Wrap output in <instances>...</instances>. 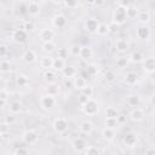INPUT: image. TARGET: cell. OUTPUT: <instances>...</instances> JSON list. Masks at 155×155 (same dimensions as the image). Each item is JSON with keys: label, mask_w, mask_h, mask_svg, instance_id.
Returning <instances> with one entry per match:
<instances>
[{"label": "cell", "mask_w": 155, "mask_h": 155, "mask_svg": "<svg viewBox=\"0 0 155 155\" xmlns=\"http://www.w3.org/2000/svg\"><path fill=\"white\" fill-rule=\"evenodd\" d=\"M11 69H12V65H11V62H10V61H7V59H2V61L0 62V70H1L2 74H7V73H10Z\"/></svg>", "instance_id": "d6a6232c"}, {"label": "cell", "mask_w": 155, "mask_h": 155, "mask_svg": "<svg viewBox=\"0 0 155 155\" xmlns=\"http://www.w3.org/2000/svg\"><path fill=\"white\" fill-rule=\"evenodd\" d=\"M116 133H115V130L114 128H109V127H104L103 131H102V137L103 139H105L107 142H111L114 140Z\"/></svg>", "instance_id": "ffe728a7"}, {"label": "cell", "mask_w": 155, "mask_h": 155, "mask_svg": "<svg viewBox=\"0 0 155 155\" xmlns=\"http://www.w3.org/2000/svg\"><path fill=\"white\" fill-rule=\"evenodd\" d=\"M136 36L139 39V40H149V38L151 36V31H150V28L145 24L140 25L137 28L136 30Z\"/></svg>", "instance_id": "52a82bcc"}, {"label": "cell", "mask_w": 155, "mask_h": 155, "mask_svg": "<svg viewBox=\"0 0 155 155\" xmlns=\"http://www.w3.org/2000/svg\"><path fill=\"white\" fill-rule=\"evenodd\" d=\"M104 4H105V0H96V2H94L96 6H103Z\"/></svg>", "instance_id": "91938a15"}, {"label": "cell", "mask_w": 155, "mask_h": 155, "mask_svg": "<svg viewBox=\"0 0 155 155\" xmlns=\"http://www.w3.org/2000/svg\"><path fill=\"white\" fill-rule=\"evenodd\" d=\"M16 85L18 86V87H22V88H24V87H28V85H29V79H28V76L27 75H24V74H18L17 76H16Z\"/></svg>", "instance_id": "cb8c5ba5"}, {"label": "cell", "mask_w": 155, "mask_h": 155, "mask_svg": "<svg viewBox=\"0 0 155 155\" xmlns=\"http://www.w3.org/2000/svg\"><path fill=\"white\" fill-rule=\"evenodd\" d=\"M42 51L47 54H51L56 51V45L53 41H48V42H42V46H41Z\"/></svg>", "instance_id": "83f0119b"}, {"label": "cell", "mask_w": 155, "mask_h": 155, "mask_svg": "<svg viewBox=\"0 0 155 155\" xmlns=\"http://www.w3.org/2000/svg\"><path fill=\"white\" fill-rule=\"evenodd\" d=\"M127 19V15H126V8L121 7V6H117L114 12H113V22L117 23V24H124Z\"/></svg>", "instance_id": "277c9868"}, {"label": "cell", "mask_w": 155, "mask_h": 155, "mask_svg": "<svg viewBox=\"0 0 155 155\" xmlns=\"http://www.w3.org/2000/svg\"><path fill=\"white\" fill-rule=\"evenodd\" d=\"M36 58H38V56H36L35 51L31 50V48L25 50V51L23 52L22 57H21V59H22L24 63H28V64H29V63H34V62L36 61Z\"/></svg>", "instance_id": "30bf717a"}, {"label": "cell", "mask_w": 155, "mask_h": 155, "mask_svg": "<svg viewBox=\"0 0 155 155\" xmlns=\"http://www.w3.org/2000/svg\"><path fill=\"white\" fill-rule=\"evenodd\" d=\"M97 34L101 35V36H104V35L109 34V27H108V24H105V23H99L98 29H97Z\"/></svg>", "instance_id": "8d00e7d4"}, {"label": "cell", "mask_w": 155, "mask_h": 155, "mask_svg": "<svg viewBox=\"0 0 155 155\" xmlns=\"http://www.w3.org/2000/svg\"><path fill=\"white\" fill-rule=\"evenodd\" d=\"M130 119L132 121H136V122H139L144 119V111L140 109V108H133L131 111H130Z\"/></svg>", "instance_id": "9a60e30c"}, {"label": "cell", "mask_w": 155, "mask_h": 155, "mask_svg": "<svg viewBox=\"0 0 155 155\" xmlns=\"http://www.w3.org/2000/svg\"><path fill=\"white\" fill-rule=\"evenodd\" d=\"M11 38L17 44H24L28 40V31L25 29H15L12 31Z\"/></svg>", "instance_id": "5b68a950"}, {"label": "cell", "mask_w": 155, "mask_h": 155, "mask_svg": "<svg viewBox=\"0 0 155 155\" xmlns=\"http://www.w3.org/2000/svg\"><path fill=\"white\" fill-rule=\"evenodd\" d=\"M86 73H87V75H90V76H96V75L98 74V67H97L96 64L91 63V64H88V65L86 67Z\"/></svg>", "instance_id": "74e56055"}, {"label": "cell", "mask_w": 155, "mask_h": 155, "mask_svg": "<svg viewBox=\"0 0 155 155\" xmlns=\"http://www.w3.org/2000/svg\"><path fill=\"white\" fill-rule=\"evenodd\" d=\"M137 142H138V137H137V134L133 133V132H128V133H126L125 137H124V144H125L126 147H128V148L136 147Z\"/></svg>", "instance_id": "7c38bea8"}, {"label": "cell", "mask_w": 155, "mask_h": 155, "mask_svg": "<svg viewBox=\"0 0 155 155\" xmlns=\"http://www.w3.org/2000/svg\"><path fill=\"white\" fill-rule=\"evenodd\" d=\"M104 79H105L107 82H113L116 79V75H115V73L113 70H107L104 73Z\"/></svg>", "instance_id": "ee69618b"}, {"label": "cell", "mask_w": 155, "mask_h": 155, "mask_svg": "<svg viewBox=\"0 0 155 155\" xmlns=\"http://www.w3.org/2000/svg\"><path fill=\"white\" fill-rule=\"evenodd\" d=\"M92 56H93V51H92L91 47L85 46V47L81 48V54H80V57H81L82 59H86V61H87V59L92 58Z\"/></svg>", "instance_id": "836d02e7"}, {"label": "cell", "mask_w": 155, "mask_h": 155, "mask_svg": "<svg viewBox=\"0 0 155 155\" xmlns=\"http://www.w3.org/2000/svg\"><path fill=\"white\" fill-rule=\"evenodd\" d=\"M138 8H136V7H128V8H126V15H127V18H136L137 16H138Z\"/></svg>", "instance_id": "7bdbcfd3"}, {"label": "cell", "mask_w": 155, "mask_h": 155, "mask_svg": "<svg viewBox=\"0 0 155 155\" xmlns=\"http://www.w3.org/2000/svg\"><path fill=\"white\" fill-rule=\"evenodd\" d=\"M0 136H1V139H8L10 138V132H7L6 130L5 131H1L0 132Z\"/></svg>", "instance_id": "6f0895ef"}, {"label": "cell", "mask_w": 155, "mask_h": 155, "mask_svg": "<svg viewBox=\"0 0 155 155\" xmlns=\"http://www.w3.org/2000/svg\"><path fill=\"white\" fill-rule=\"evenodd\" d=\"M53 61H54V58H52L50 54L44 56V57H41V59H40V67H41L44 70L52 69V67H53Z\"/></svg>", "instance_id": "ac0fdd59"}, {"label": "cell", "mask_w": 155, "mask_h": 155, "mask_svg": "<svg viewBox=\"0 0 155 155\" xmlns=\"http://www.w3.org/2000/svg\"><path fill=\"white\" fill-rule=\"evenodd\" d=\"M68 126H69L68 120L64 119V117H56V119L53 120V122H52V128H53V131H54L56 133H58V134L64 133V132L68 130Z\"/></svg>", "instance_id": "7a4b0ae2"}, {"label": "cell", "mask_w": 155, "mask_h": 155, "mask_svg": "<svg viewBox=\"0 0 155 155\" xmlns=\"http://www.w3.org/2000/svg\"><path fill=\"white\" fill-rule=\"evenodd\" d=\"M128 58H130V62L136 63V64L143 63V61H144V56H143V53L139 52V51H134V52H132V53L130 54Z\"/></svg>", "instance_id": "484cf974"}, {"label": "cell", "mask_w": 155, "mask_h": 155, "mask_svg": "<svg viewBox=\"0 0 155 155\" xmlns=\"http://www.w3.org/2000/svg\"><path fill=\"white\" fill-rule=\"evenodd\" d=\"M151 119H153V121H154V124H155V110H154L153 114H151Z\"/></svg>", "instance_id": "e7e4bbea"}, {"label": "cell", "mask_w": 155, "mask_h": 155, "mask_svg": "<svg viewBox=\"0 0 155 155\" xmlns=\"http://www.w3.org/2000/svg\"><path fill=\"white\" fill-rule=\"evenodd\" d=\"M73 86L76 88V90H82V88H85L86 86H87V81H86V79L84 78V76H81V75H75L74 78H73Z\"/></svg>", "instance_id": "e0dca14e"}, {"label": "cell", "mask_w": 155, "mask_h": 155, "mask_svg": "<svg viewBox=\"0 0 155 155\" xmlns=\"http://www.w3.org/2000/svg\"><path fill=\"white\" fill-rule=\"evenodd\" d=\"M51 1H52L53 4H61V2L63 1V0H51Z\"/></svg>", "instance_id": "be15d7a7"}, {"label": "cell", "mask_w": 155, "mask_h": 155, "mask_svg": "<svg viewBox=\"0 0 155 155\" xmlns=\"http://www.w3.org/2000/svg\"><path fill=\"white\" fill-rule=\"evenodd\" d=\"M46 93H47V94H50V96L56 97V96L59 93V86H58L56 82L48 84V85H47V87H46Z\"/></svg>", "instance_id": "4316f807"}, {"label": "cell", "mask_w": 155, "mask_h": 155, "mask_svg": "<svg viewBox=\"0 0 155 155\" xmlns=\"http://www.w3.org/2000/svg\"><path fill=\"white\" fill-rule=\"evenodd\" d=\"M63 2L68 8H75L79 5V0H63Z\"/></svg>", "instance_id": "bcb514c9"}, {"label": "cell", "mask_w": 155, "mask_h": 155, "mask_svg": "<svg viewBox=\"0 0 155 155\" xmlns=\"http://www.w3.org/2000/svg\"><path fill=\"white\" fill-rule=\"evenodd\" d=\"M18 10V13H21V15H25V13H28V5H25V4H19L18 5V7H17Z\"/></svg>", "instance_id": "681fc988"}, {"label": "cell", "mask_w": 155, "mask_h": 155, "mask_svg": "<svg viewBox=\"0 0 155 155\" xmlns=\"http://www.w3.org/2000/svg\"><path fill=\"white\" fill-rule=\"evenodd\" d=\"M23 29H25L27 31H33V30L35 29V24H34L31 21H27V22H24V24H23Z\"/></svg>", "instance_id": "c3c4849f"}, {"label": "cell", "mask_w": 155, "mask_h": 155, "mask_svg": "<svg viewBox=\"0 0 155 155\" xmlns=\"http://www.w3.org/2000/svg\"><path fill=\"white\" fill-rule=\"evenodd\" d=\"M117 125H119L117 117H105V120H104V127L115 128Z\"/></svg>", "instance_id": "d590c367"}, {"label": "cell", "mask_w": 155, "mask_h": 155, "mask_svg": "<svg viewBox=\"0 0 155 155\" xmlns=\"http://www.w3.org/2000/svg\"><path fill=\"white\" fill-rule=\"evenodd\" d=\"M40 105H41L42 109L48 110V109H51V108H53L56 105V99H54L53 96H50V94L46 93V94L41 96V98H40Z\"/></svg>", "instance_id": "8992f818"}, {"label": "cell", "mask_w": 155, "mask_h": 155, "mask_svg": "<svg viewBox=\"0 0 155 155\" xmlns=\"http://www.w3.org/2000/svg\"><path fill=\"white\" fill-rule=\"evenodd\" d=\"M98 25H99L98 21H97L96 18H93V17L88 18V19L85 22V29H86V31H88V33H91V34L97 33Z\"/></svg>", "instance_id": "5bb4252c"}, {"label": "cell", "mask_w": 155, "mask_h": 155, "mask_svg": "<svg viewBox=\"0 0 155 155\" xmlns=\"http://www.w3.org/2000/svg\"><path fill=\"white\" fill-rule=\"evenodd\" d=\"M104 115L105 117H117V110L114 107H108L104 110Z\"/></svg>", "instance_id": "f35d334b"}, {"label": "cell", "mask_w": 155, "mask_h": 155, "mask_svg": "<svg viewBox=\"0 0 155 155\" xmlns=\"http://www.w3.org/2000/svg\"><path fill=\"white\" fill-rule=\"evenodd\" d=\"M138 81V75L134 73V71H128L126 73L125 75V84L128 85V86H133L136 85Z\"/></svg>", "instance_id": "44dd1931"}, {"label": "cell", "mask_w": 155, "mask_h": 155, "mask_svg": "<svg viewBox=\"0 0 155 155\" xmlns=\"http://www.w3.org/2000/svg\"><path fill=\"white\" fill-rule=\"evenodd\" d=\"M144 153L145 154H155V147H149L148 149H145Z\"/></svg>", "instance_id": "680465c9"}, {"label": "cell", "mask_w": 155, "mask_h": 155, "mask_svg": "<svg viewBox=\"0 0 155 155\" xmlns=\"http://www.w3.org/2000/svg\"><path fill=\"white\" fill-rule=\"evenodd\" d=\"M81 46L80 45H78V44H74V45H71V47L69 48V52H70V54L71 56H75V57H80V54H81Z\"/></svg>", "instance_id": "ab89813d"}, {"label": "cell", "mask_w": 155, "mask_h": 155, "mask_svg": "<svg viewBox=\"0 0 155 155\" xmlns=\"http://www.w3.org/2000/svg\"><path fill=\"white\" fill-rule=\"evenodd\" d=\"M115 63H116V67H117V68L124 69V68H126V67L128 65L130 58H128V57H125V56H121V57H119V58L116 59Z\"/></svg>", "instance_id": "e575fe53"}, {"label": "cell", "mask_w": 155, "mask_h": 155, "mask_svg": "<svg viewBox=\"0 0 155 155\" xmlns=\"http://www.w3.org/2000/svg\"><path fill=\"white\" fill-rule=\"evenodd\" d=\"M127 104L130 107H133V108L138 107L140 104V97L138 94H130L127 97Z\"/></svg>", "instance_id": "f546056e"}, {"label": "cell", "mask_w": 155, "mask_h": 155, "mask_svg": "<svg viewBox=\"0 0 155 155\" xmlns=\"http://www.w3.org/2000/svg\"><path fill=\"white\" fill-rule=\"evenodd\" d=\"M29 153H30L29 149L28 148H24V147H18V148H16L12 151V154H15V155H27Z\"/></svg>", "instance_id": "f6af8a7d"}, {"label": "cell", "mask_w": 155, "mask_h": 155, "mask_svg": "<svg viewBox=\"0 0 155 155\" xmlns=\"http://www.w3.org/2000/svg\"><path fill=\"white\" fill-rule=\"evenodd\" d=\"M81 109H82V113L87 116H92V115H96L99 110V107H98V103L97 101L90 98L86 103H84L81 105Z\"/></svg>", "instance_id": "6da1fadb"}, {"label": "cell", "mask_w": 155, "mask_h": 155, "mask_svg": "<svg viewBox=\"0 0 155 155\" xmlns=\"http://www.w3.org/2000/svg\"><path fill=\"white\" fill-rule=\"evenodd\" d=\"M81 93L91 98V97H92V94H93V88H92V87H90V86H86L85 88H82V90H81Z\"/></svg>", "instance_id": "f907efd6"}, {"label": "cell", "mask_w": 155, "mask_h": 155, "mask_svg": "<svg viewBox=\"0 0 155 155\" xmlns=\"http://www.w3.org/2000/svg\"><path fill=\"white\" fill-rule=\"evenodd\" d=\"M88 99H90V97H87V96H85V94H82V93L79 96V103H80L81 105H82L84 103H86Z\"/></svg>", "instance_id": "9f6ffc18"}, {"label": "cell", "mask_w": 155, "mask_h": 155, "mask_svg": "<svg viewBox=\"0 0 155 155\" xmlns=\"http://www.w3.org/2000/svg\"><path fill=\"white\" fill-rule=\"evenodd\" d=\"M84 153H85L86 155H97V154H99L101 151H99V149H98L97 147H94V145H88V147H86V149L84 150Z\"/></svg>", "instance_id": "b9f144b4"}, {"label": "cell", "mask_w": 155, "mask_h": 155, "mask_svg": "<svg viewBox=\"0 0 155 155\" xmlns=\"http://www.w3.org/2000/svg\"><path fill=\"white\" fill-rule=\"evenodd\" d=\"M54 38V31L51 29V28H44L40 30L39 33V39L42 41V42H48V41H52Z\"/></svg>", "instance_id": "ba28073f"}, {"label": "cell", "mask_w": 155, "mask_h": 155, "mask_svg": "<svg viewBox=\"0 0 155 155\" xmlns=\"http://www.w3.org/2000/svg\"><path fill=\"white\" fill-rule=\"evenodd\" d=\"M67 56H68V50H67V48H58V51H57V57L65 58Z\"/></svg>", "instance_id": "db71d44e"}, {"label": "cell", "mask_w": 155, "mask_h": 155, "mask_svg": "<svg viewBox=\"0 0 155 155\" xmlns=\"http://www.w3.org/2000/svg\"><path fill=\"white\" fill-rule=\"evenodd\" d=\"M22 109H23V105L19 101H12L8 103V110L12 114H19L22 111Z\"/></svg>", "instance_id": "7402d4cb"}, {"label": "cell", "mask_w": 155, "mask_h": 155, "mask_svg": "<svg viewBox=\"0 0 155 155\" xmlns=\"http://www.w3.org/2000/svg\"><path fill=\"white\" fill-rule=\"evenodd\" d=\"M80 132L84 134H91L93 132V124L91 121H82L80 124Z\"/></svg>", "instance_id": "603a6c76"}, {"label": "cell", "mask_w": 155, "mask_h": 155, "mask_svg": "<svg viewBox=\"0 0 155 155\" xmlns=\"http://www.w3.org/2000/svg\"><path fill=\"white\" fill-rule=\"evenodd\" d=\"M143 69L147 73H154L155 71V58L154 57H147L143 61Z\"/></svg>", "instance_id": "2e32d148"}, {"label": "cell", "mask_w": 155, "mask_h": 155, "mask_svg": "<svg viewBox=\"0 0 155 155\" xmlns=\"http://www.w3.org/2000/svg\"><path fill=\"white\" fill-rule=\"evenodd\" d=\"M114 47H115V50L117 52L124 53V52H127L130 50V42L127 40H125V39H117L114 42Z\"/></svg>", "instance_id": "8fae6325"}, {"label": "cell", "mask_w": 155, "mask_h": 155, "mask_svg": "<svg viewBox=\"0 0 155 155\" xmlns=\"http://www.w3.org/2000/svg\"><path fill=\"white\" fill-rule=\"evenodd\" d=\"M119 6L124 8H128L131 6V0H119Z\"/></svg>", "instance_id": "11a10c76"}, {"label": "cell", "mask_w": 155, "mask_h": 155, "mask_svg": "<svg viewBox=\"0 0 155 155\" xmlns=\"http://www.w3.org/2000/svg\"><path fill=\"white\" fill-rule=\"evenodd\" d=\"M64 68H65V61H64V58H61V57H57V58H54L52 69H54V70H58V71H62Z\"/></svg>", "instance_id": "f1b7e54d"}, {"label": "cell", "mask_w": 155, "mask_h": 155, "mask_svg": "<svg viewBox=\"0 0 155 155\" xmlns=\"http://www.w3.org/2000/svg\"><path fill=\"white\" fill-rule=\"evenodd\" d=\"M0 99H1V104L2 105H5L6 102L10 99V92L6 88H1V91H0Z\"/></svg>", "instance_id": "60d3db41"}, {"label": "cell", "mask_w": 155, "mask_h": 155, "mask_svg": "<svg viewBox=\"0 0 155 155\" xmlns=\"http://www.w3.org/2000/svg\"><path fill=\"white\" fill-rule=\"evenodd\" d=\"M15 121H16V117H15V114H12V113H11L10 115H7V116H6V119H5V121H4V122H5V124H7V125L10 126V125H12V124H15Z\"/></svg>", "instance_id": "816d5d0a"}, {"label": "cell", "mask_w": 155, "mask_h": 155, "mask_svg": "<svg viewBox=\"0 0 155 155\" xmlns=\"http://www.w3.org/2000/svg\"><path fill=\"white\" fill-rule=\"evenodd\" d=\"M40 5L36 2V1H30L28 4V15L33 16V17H36L40 15Z\"/></svg>", "instance_id": "d6986e66"}, {"label": "cell", "mask_w": 155, "mask_h": 155, "mask_svg": "<svg viewBox=\"0 0 155 155\" xmlns=\"http://www.w3.org/2000/svg\"><path fill=\"white\" fill-rule=\"evenodd\" d=\"M62 74H63V76L65 78V79H73L75 75H76V70H75V68H73V67H67L65 65V68L62 70Z\"/></svg>", "instance_id": "4dcf8cb0"}, {"label": "cell", "mask_w": 155, "mask_h": 155, "mask_svg": "<svg viewBox=\"0 0 155 155\" xmlns=\"http://www.w3.org/2000/svg\"><path fill=\"white\" fill-rule=\"evenodd\" d=\"M52 25H53L54 28H57V29L64 28V27L67 25V18H65V16L62 15V13L56 15V16L52 18Z\"/></svg>", "instance_id": "9c48e42d"}, {"label": "cell", "mask_w": 155, "mask_h": 155, "mask_svg": "<svg viewBox=\"0 0 155 155\" xmlns=\"http://www.w3.org/2000/svg\"><path fill=\"white\" fill-rule=\"evenodd\" d=\"M150 103H151V105H154V107H155V93L150 97Z\"/></svg>", "instance_id": "94428289"}, {"label": "cell", "mask_w": 155, "mask_h": 155, "mask_svg": "<svg viewBox=\"0 0 155 155\" xmlns=\"http://www.w3.org/2000/svg\"><path fill=\"white\" fill-rule=\"evenodd\" d=\"M44 80H45L47 84L56 82V74H54V71L51 70V69L45 70V73H44Z\"/></svg>", "instance_id": "1f68e13d"}, {"label": "cell", "mask_w": 155, "mask_h": 155, "mask_svg": "<svg viewBox=\"0 0 155 155\" xmlns=\"http://www.w3.org/2000/svg\"><path fill=\"white\" fill-rule=\"evenodd\" d=\"M22 139H23V142H24L25 144L34 145V144H36L38 140H39V134H38V132L34 131V130H27V131L23 132Z\"/></svg>", "instance_id": "3957f363"}, {"label": "cell", "mask_w": 155, "mask_h": 155, "mask_svg": "<svg viewBox=\"0 0 155 155\" xmlns=\"http://www.w3.org/2000/svg\"><path fill=\"white\" fill-rule=\"evenodd\" d=\"M86 147H87L86 140H85V139H82V138H80V137L74 138V140L71 142V148H73L75 151H78V153L84 151V150L86 149Z\"/></svg>", "instance_id": "4fadbf2b"}, {"label": "cell", "mask_w": 155, "mask_h": 155, "mask_svg": "<svg viewBox=\"0 0 155 155\" xmlns=\"http://www.w3.org/2000/svg\"><path fill=\"white\" fill-rule=\"evenodd\" d=\"M85 2H86V4H88V5H94L96 0H85Z\"/></svg>", "instance_id": "6125c7cd"}, {"label": "cell", "mask_w": 155, "mask_h": 155, "mask_svg": "<svg viewBox=\"0 0 155 155\" xmlns=\"http://www.w3.org/2000/svg\"><path fill=\"white\" fill-rule=\"evenodd\" d=\"M7 52H8V47L5 44H1V46H0V57L4 58L7 54Z\"/></svg>", "instance_id": "f5cc1de1"}, {"label": "cell", "mask_w": 155, "mask_h": 155, "mask_svg": "<svg viewBox=\"0 0 155 155\" xmlns=\"http://www.w3.org/2000/svg\"><path fill=\"white\" fill-rule=\"evenodd\" d=\"M108 27H109V33H111V34H116L120 29V24H117L115 22H111L110 24H108Z\"/></svg>", "instance_id": "7dc6e473"}, {"label": "cell", "mask_w": 155, "mask_h": 155, "mask_svg": "<svg viewBox=\"0 0 155 155\" xmlns=\"http://www.w3.org/2000/svg\"><path fill=\"white\" fill-rule=\"evenodd\" d=\"M137 18H138L139 23H142V24H147V23L150 22L151 16H150V12H149V11L144 10V11H139V12H138Z\"/></svg>", "instance_id": "d4e9b609"}]
</instances>
